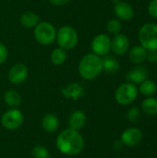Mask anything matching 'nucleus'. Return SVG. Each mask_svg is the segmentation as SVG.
<instances>
[{
  "mask_svg": "<svg viewBox=\"0 0 157 158\" xmlns=\"http://www.w3.org/2000/svg\"><path fill=\"white\" fill-rule=\"evenodd\" d=\"M56 148L65 155L77 156L84 148V139L79 131L67 129L60 132L56 138Z\"/></svg>",
  "mask_w": 157,
  "mask_h": 158,
  "instance_id": "1",
  "label": "nucleus"
},
{
  "mask_svg": "<svg viewBox=\"0 0 157 158\" xmlns=\"http://www.w3.org/2000/svg\"><path fill=\"white\" fill-rule=\"evenodd\" d=\"M103 71V60L95 54L85 55L79 64V73L84 80H94Z\"/></svg>",
  "mask_w": 157,
  "mask_h": 158,
  "instance_id": "2",
  "label": "nucleus"
},
{
  "mask_svg": "<svg viewBox=\"0 0 157 158\" xmlns=\"http://www.w3.org/2000/svg\"><path fill=\"white\" fill-rule=\"evenodd\" d=\"M139 41L147 51H157V24L145 23L140 29Z\"/></svg>",
  "mask_w": 157,
  "mask_h": 158,
  "instance_id": "3",
  "label": "nucleus"
},
{
  "mask_svg": "<svg viewBox=\"0 0 157 158\" xmlns=\"http://www.w3.org/2000/svg\"><path fill=\"white\" fill-rule=\"evenodd\" d=\"M33 35L39 44L43 45H49L55 41L56 31V28L51 23L47 21H42L34 27Z\"/></svg>",
  "mask_w": 157,
  "mask_h": 158,
  "instance_id": "4",
  "label": "nucleus"
},
{
  "mask_svg": "<svg viewBox=\"0 0 157 158\" xmlns=\"http://www.w3.org/2000/svg\"><path fill=\"white\" fill-rule=\"evenodd\" d=\"M56 43L64 50L74 48L78 43V33L70 26H63L56 32Z\"/></svg>",
  "mask_w": 157,
  "mask_h": 158,
  "instance_id": "5",
  "label": "nucleus"
},
{
  "mask_svg": "<svg viewBox=\"0 0 157 158\" xmlns=\"http://www.w3.org/2000/svg\"><path fill=\"white\" fill-rule=\"evenodd\" d=\"M138 88L131 82H125L118 86L116 91V100L119 105L128 106L133 103L138 96Z\"/></svg>",
  "mask_w": 157,
  "mask_h": 158,
  "instance_id": "6",
  "label": "nucleus"
},
{
  "mask_svg": "<svg viewBox=\"0 0 157 158\" xmlns=\"http://www.w3.org/2000/svg\"><path fill=\"white\" fill-rule=\"evenodd\" d=\"M24 120L23 114L17 108H11L4 113L1 118V123L4 128L9 131H14L19 128Z\"/></svg>",
  "mask_w": 157,
  "mask_h": 158,
  "instance_id": "7",
  "label": "nucleus"
},
{
  "mask_svg": "<svg viewBox=\"0 0 157 158\" xmlns=\"http://www.w3.org/2000/svg\"><path fill=\"white\" fill-rule=\"evenodd\" d=\"M92 50L98 56H105L111 50V39L108 35L101 33L92 41Z\"/></svg>",
  "mask_w": 157,
  "mask_h": 158,
  "instance_id": "8",
  "label": "nucleus"
},
{
  "mask_svg": "<svg viewBox=\"0 0 157 158\" xmlns=\"http://www.w3.org/2000/svg\"><path fill=\"white\" fill-rule=\"evenodd\" d=\"M143 131L135 127L129 128L125 130L120 137V141L123 143V145L129 146V147H134L141 143L143 141Z\"/></svg>",
  "mask_w": 157,
  "mask_h": 158,
  "instance_id": "9",
  "label": "nucleus"
},
{
  "mask_svg": "<svg viewBox=\"0 0 157 158\" xmlns=\"http://www.w3.org/2000/svg\"><path fill=\"white\" fill-rule=\"evenodd\" d=\"M8 80L13 84H21L28 77V69L22 63H17L12 66L8 71Z\"/></svg>",
  "mask_w": 157,
  "mask_h": 158,
  "instance_id": "10",
  "label": "nucleus"
},
{
  "mask_svg": "<svg viewBox=\"0 0 157 158\" xmlns=\"http://www.w3.org/2000/svg\"><path fill=\"white\" fill-rule=\"evenodd\" d=\"M130 49V40L125 34H116L111 40V50L118 56L125 55Z\"/></svg>",
  "mask_w": 157,
  "mask_h": 158,
  "instance_id": "11",
  "label": "nucleus"
},
{
  "mask_svg": "<svg viewBox=\"0 0 157 158\" xmlns=\"http://www.w3.org/2000/svg\"><path fill=\"white\" fill-rule=\"evenodd\" d=\"M149 76V69L142 65H138L134 68H132L127 74L126 79L129 82H131L133 84H140L145 80L148 79Z\"/></svg>",
  "mask_w": 157,
  "mask_h": 158,
  "instance_id": "12",
  "label": "nucleus"
},
{
  "mask_svg": "<svg viewBox=\"0 0 157 158\" xmlns=\"http://www.w3.org/2000/svg\"><path fill=\"white\" fill-rule=\"evenodd\" d=\"M114 12L116 16L121 20H130L134 17V9L132 6L124 1L115 5Z\"/></svg>",
  "mask_w": 157,
  "mask_h": 158,
  "instance_id": "13",
  "label": "nucleus"
},
{
  "mask_svg": "<svg viewBox=\"0 0 157 158\" xmlns=\"http://www.w3.org/2000/svg\"><path fill=\"white\" fill-rule=\"evenodd\" d=\"M129 52V58L130 61L133 64L140 65L146 61L147 58V50L143 47L142 45H136L133 46Z\"/></svg>",
  "mask_w": 157,
  "mask_h": 158,
  "instance_id": "14",
  "label": "nucleus"
},
{
  "mask_svg": "<svg viewBox=\"0 0 157 158\" xmlns=\"http://www.w3.org/2000/svg\"><path fill=\"white\" fill-rule=\"evenodd\" d=\"M86 120H87L86 116L82 111H81V110L74 111L68 118L69 129H72L75 131H80L81 129H82L85 126Z\"/></svg>",
  "mask_w": 157,
  "mask_h": 158,
  "instance_id": "15",
  "label": "nucleus"
},
{
  "mask_svg": "<svg viewBox=\"0 0 157 158\" xmlns=\"http://www.w3.org/2000/svg\"><path fill=\"white\" fill-rule=\"evenodd\" d=\"M103 60V71H105L108 75H115L117 74L119 69L120 66L119 63L116 58L110 56H105Z\"/></svg>",
  "mask_w": 157,
  "mask_h": 158,
  "instance_id": "16",
  "label": "nucleus"
},
{
  "mask_svg": "<svg viewBox=\"0 0 157 158\" xmlns=\"http://www.w3.org/2000/svg\"><path fill=\"white\" fill-rule=\"evenodd\" d=\"M42 126L46 132H56L59 128V120L53 114H46L42 120Z\"/></svg>",
  "mask_w": 157,
  "mask_h": 158,
  "instance_id": "17",
  "label": "nucleus"
},
{
  "mask_svg": "<svg viewBox=\"0 0 157 158\" xmlns=\"http://www.w3.org/2000/svg\"><path fill=\"white\" fill-rule=\"evenodd\" d=\"M141 107L144 114L148 116H155L157 115V98L148 96L142 102Z\"/></svg>",
  "mask_w": 157,
  "mask_h": 158,
  "instance_id": "18",
  "label": "nucleus"
},
{
  "mask_svg": "<svg viewBox=\"0 0 157 158\" xmlns=\"http://www.w3.org/2000/svg\"><path fill=\"white\" fill-rule=\"evenodd\" d=\"M20 24L25 28H33L39 23V17L31 11H27L20 16Z\"/></svg>",
  "mask_w": 157,
  "mask_h": 158,
  "instance_id": "19",
  "label": "nucleus"
},
{
  "mask_svg": "<svg viewBox=\"0 0 157 158\" xmlns=\"http://www.w3.org/2000/svg\"><path fill=\"white\" fill-rule=\"evenodd\" d=\"M138 91L145 96H153L157 92V84L152 80H145L140 83Z\"/></svg>",
  "mask_w": 157,
  "mask_h": 158,
  "instance_id": "20",
  "label": "nucleus"
},
{
  "mask_svg": "<svg viewBox=\"0 0 157 158\" xmlns=\"http://www.w3.org/2000/svg\"><path fill=\"white\" fill-rule=\"evenodd\" d=\"M4 99H5L6 104L13 108L18 107L21 104V97H20L19 94L14 90L6 91L4 95Z\"/></svg>",
  "mask_w": 157,
  "mask_h": 158,
  "instance_id": "21",
  "label": "nucleus"
},
{
  "mask_svg": "<svg viewBox=\"0 0 157 158\" xmlns=\"http://www.w3.org/2000/svg\"><path fill=\"white\" fill-rule=\"evenodd\" d=\"M64 95L66 97H71L74 100H76L78 97H80L83 94V90L81 86L78 83H71L66 88L62 90Z\"/></svg>",
  "mask_w": 157,
  "mask_h": 158,
  "instance_id": "22",
  "label": "nucleus"
},
{
  "mask_svg": "<svg viewBox=\"0 0 157 158\" xmlns=\"http://www.w3.org/2000/svg\"><path fill=\"white\" fill-rule=\"evenodd\" d=\"M68 57V54L66 52V50L62 49V48H56L53 50V52L50 55V60L54 65L59 66L62 65L66 59Z\"/></svg>",
  "mask_w": 157,
  "mask_h": 158,
  "instance_id": "23",
  "label": "nucleus"
},
{
  "mask_svg": "<svg viewBox=\"0 0 157 158\" xmlns=\"http://www.w3.org/2000/svg\"><path fill=\"white\" fill-rule=\"evenodd\" d=\"M106 29H107L108 32L116 35L120 32V31L122 29V24L118 19H112L108 20V22L106 24Z\"/></svg>",
  "mask_w": 157,
  "mask_h": 158,
  "instance_id": "24",
  "label": "nucleus"
},
{
  "mask_svg": "<svg viewBox=\"0 0 157 158\" xmlns=\"http://www.w3.org/2000/svg\"><path fill=\"white\" fill-rule=\"evenodd\" d=\"M142 118V111L139 107L133 106L130 109H129L127 113V118L130 123H137Z\"/></svg>",
  "mask_w": 157,
  "mask_h": 158,
  "instance_id": "25",
  "label": "nucleus"
},
{
  "mask_svg": "<svg viewBox=\"0 0 157 158\" xmlns=\"http://www.w3.org/2000/svg\"><path fill=\"white\" fill-rule=\"evenodd\" d=\"M31 155L33 158H50V154L48 150L42 145L34 146L31 151Z\"/></svg>",
  "mask_w": 157,
  "mask_h": 158,
  "instance_id": "26",
  "label": "nucleus"
},
{
  "mask_svg": "<svg viewBox=\"0 0 157 158\" xmlns=\"http://www.w3.org/2000/svg\"><path fill=\"white\" fill-rule=\"evenodd\" d=\"M148 13L151 17L157 19V0H152L148 5Z\"/></svg>",
  "mask_w": 157,
  "mask_h": 158,
  "instance_id": "27",
  "label": "nucleus"
},
{
  "mask_svg": "<svg viewBox=\"0 0 157 158\" xmlns=\"http://www.w3.org/2000/svg\"><path fill=\"white\" fill-rule=\"evenodd\" d=\"M7 56H8V53H7L6 47L2 43H0V64L4 63L6 60Z\"/></svg>",
  "mask_w": 157,
  "mask_h": 158,
  "instance_id": "28",
  "label": "nucleus"
},
{
  "mask_svg": "<svg viewBox=\"0 0 157 158\" xmlns=\"http://www.w3.org/2000/svg\"><path fill=\"white\" fill-rule=\"evenodd\" d=\"M146 60L149 62H156V51H148Z\"/></svg>",
  "mask_w": 157,
  "mask_h": 158,
  "instance_id": "29",
  "label": "nucleus"
},
{
  "mask_svg": "<svg viewBox=\"0 0 157 158\" xmlns=\"http://www.w3.org/2000/svg\"><path fill=\"white\" fill-rule=\"evenodd\" d=\"M49 1L55 6H64L69 2V0H49Z\"/></svg>",
  "mask_w": 157,
  "mask_h": 158,
  "instance_id": "30",
  "label": "nucleus"
},
{
  "mask_svg": "<svg viewBox=\"0 0 157 158\" xmlns=\"http://www.w3.org/2000/svg\"><path fill=\"white\" fill-rule=\"evenodd\" d=\"M122 146H123V143H121V141H117V142L114 143V148H115L116 150H119V149H121V148H122Z\"/></svg>",
  "mask_w": 157,
  "mask_h": 158,
  "instance_id": "31",
  "label": "nucleus"
},
{
  "mask_svg": "<svg viewBox=\"0 0 157 158\" xmlns=\"http://www.w3.org/2000/svg\"><path fill=\"white\" fill-rule=\"evenodd\" d=\"M122 0H112V2L116 5V4H118V3H119V2H121Z\"/></svg>",
  "mask_w": 157,
  "mask_h": 158,
  "instance_id": "32",
  "label": "nucleus"
},
{
  "mask_svg": "<svg viewBox=\"0 0 157 158\" xmlns=\"http://www.w3.org/2000/svg\"><path fill=\"white\" fill-rule=\"evenodd\" d=\"M156 62H157V51H156Z\"/></svg>",
  "mask_w": 157,
  "mask_h": 158,
  "instance_id": "33",
  "label": "nucleus"
}]
</instances>
